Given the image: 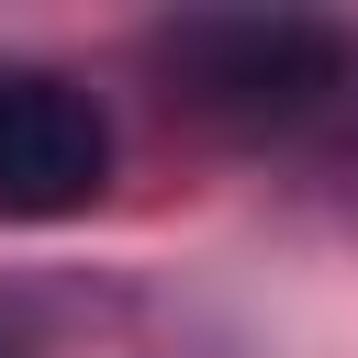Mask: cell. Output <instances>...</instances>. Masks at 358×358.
<instances>
[{"label":"cell","mask_w":358,"mask_h":358,"mask_svg":"<svg viewBox=\"0 0 358 358\" xmlns=\"http://www.w3.org/2000/svg\"><path fill=\"white\" fill-rule=\"evenodd\" d=\"M157 67L179 78V101L224 123H291L324 90H347V34L302 11H179L157 22Z\"/></svg>","instance_id":"obj_1"},{"label":"cell","mask_w":358,"mask_h":358,"mask_svg":"<svg viewBox=\"0 0 358 358\" xmlns=\"http://www.w3.org/2000/svg\"><path fill=\"white\" fill-rule=\"evenodd\" d=\"M112 179V123L78 78L56 67H0V213L11 224H67Z\"/></svg>","instance_id":"obj_2"}]
</instances>
